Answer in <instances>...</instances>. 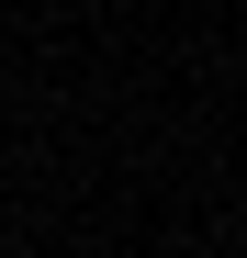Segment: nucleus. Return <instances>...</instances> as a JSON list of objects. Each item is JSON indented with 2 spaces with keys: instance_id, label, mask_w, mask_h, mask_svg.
Instances as JSON below:
<instances>
[]
</instances>
